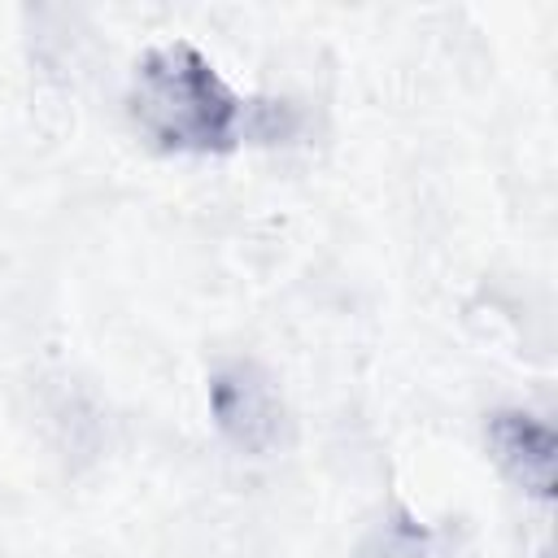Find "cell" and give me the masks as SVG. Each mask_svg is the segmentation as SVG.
I'll list each match as a JSON object with an SVG mask.
<instances>
[{
  "label": "cell",
  "mask_w": 558,
  "mask_h": 558,
  "mask_svg": "<svg viewBox=\"0 0 558 558\" xmlns=\"http://www.w3.org/2000/svg\"><path fill=\"white\" fill-rule=\"evenodd\" d=\"M244 96L192 44L148 48L126 87L135 131L161 153H231L244 135Z\"/></svg>",
  "instance_id": "6da1fadb"
},
{
  "label": "cell",
  "mask_w": 558,
  "mask_h": 558,
  "mask_svg": "<svg viewBox=\"0 0 558 558\" xmlns=\"http://www.w3.org/2000/svg\"><path fill=\"white\" fill-rule=\"evenodd\" d=\"M209 414H214L218 432L227 436V445H235L240 453H253V458L270 453L283 436L279 384L253 357L222 362L209 375Z\"/></svg>",
  "instance_id": "7a4b0ae2"
},
{
  "label": "cell",
  "mask_w": 558,
  "mask_h": 558,
  "mask_svg": "<svg viewBox=\"0 0 558 558\" xmlns=\"http://www.w3.org/2000/svg\"><path fill=\"white\" fill-rule=\"evenodd\" d=\"M357 558H436V554H432L427 532H423L414 519L397 514V519L379 523V527L366 536V545L357 549Z\"/></svg>",
  "instance_id": "277c9868"
},
{
  "label": "cell",
  "mask_w": 558,
  "mask_h": 558,
  "mask_svg": "<svg viewBox=\"0 0 558 558\" xmlns=\"http://www.w3.org/2000/svg\"><path fill=\"white\" fill-rule=\"evenodd\" d=\"M488 453L514 488H523L536 501L554 497L558 440L545 418H536L527 410H497L488 418Z\"/></svg>",
  "instance_id": "3957f363"
}]
</instances>
